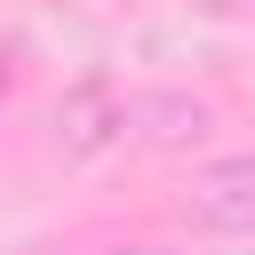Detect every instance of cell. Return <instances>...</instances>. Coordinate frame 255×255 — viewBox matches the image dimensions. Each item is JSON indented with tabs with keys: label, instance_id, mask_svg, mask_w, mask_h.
Listing matches in <instances>:
<instances>
[{
	"label": "cell",
	"instance_id": "5b68a950",
	"mask_svg": "<svg viewBox=\"0 0 255 255\" xmlns=\"http://www.w3.org/2000/svg\"><path fill=\"white\" fill-rule=\"evenodd\" d=\"M8 96H16V56L0 48V104H8Z\"/></svg>",
	"mask_w": 255,
	"mask_h": 255
},
{
	"label": "cell",
	"instance_id": "6da1fadb",
	"mask_svg": "<svg viewBox=\"0 0 255 255\" xmlns=\"http://www.w3.org/2000/svg\"><path fill=\"white\" fill-rule=\"evenodd\" d=\"M175 215H183L191 231H215V239H247V231H255V151L199 167V175L183 183Z\"/></svg>",
	"mask_w": 255,
	"mask_h": 255
},
{
	"label": "cell",
	"instance_id": "277c9868",
	"mask_svg": "<svg viewBox=\"0 0 255 255\" xmlns=\"http://www.w3.org/2000/svg\"><path fill=\"white\" fill-rule=\"evenodd\" d=\"M80 255H175V247H159V239H96Z\"/></svg>",
	"mask_w": 255,
	"mask_h": 255
},
{
	"label": "cell",
	"instance_id": "7a4b0ae2",
	"mask_svg": "<svg viewBox=\"0 0 255 255\" xmlns=\"http://www.w3.org/2000/svg\"><path fill=\"white\" fill-rule=\"evenodd\" d=\"M48 128H56V143H64L72 159H96V151H112V143L128 135V96H120L104 72H96V80H72V88L56 96Z\"/></svg>",
	"mask_w": 255,
	"mask_h": 255
},
{
	"label": "cell",
	"instance_id": "3957f363",
	"mask_svg": "<svg viewBox=\"0 0 255 255\" xmlns=\"http://www.w3.org/2000/svg\"><path fill=\"white\" fill-rule=\"evenodd\" d=\"M128 135L151 151H191L215 135V104L183 96V88H143V96H128Z\"/></svg>",
	"mask_w": 255,
	"mask_h": 255
}]
</instances>
